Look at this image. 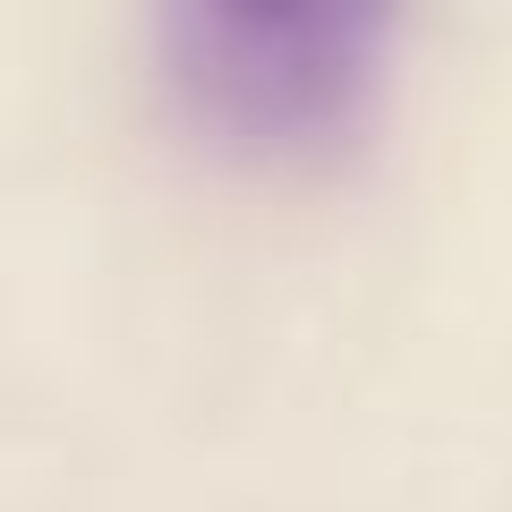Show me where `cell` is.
I'll return each mask as SVG.
<instances>
[{
	"label": "cell",
	"mask_w": 512,
	"mask_h": 512,
	"mask_svg": "<svg viewBox=\"0 0 512 512\" xmlns=\"http://www.w3.org/2000/svg\"><path fill=\"white\" fill-rule=\"evenodd\" d=\"M393 18L376 9H222L188 0L154 18V52L180 111L222 154L316 163L376 111Z\"/></svg>",
	"instance_id": "obj_1"
}]
</instances>
